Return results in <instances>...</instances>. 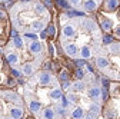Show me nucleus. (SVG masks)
I'll return each mask as SVG.
<instances>
[{
  "instance_id": "obj_6",
  "label": "nucleus",
  "mask_w": 120,
  "mask_h": 119,
  "mask_svg": "<svg viewBox=\"0 0 120 119\" xmlns=\"http://www.w3.org/2000/svg\"><path fill=\"white\" fill-rule=\"evenodd\" d=\"M93 66L107 80L120 82V40L104 43L93 59Z\"/></svg>"
},
{
  "instance_id": "obj_3",
  "label": "nucleus",
  "mask_w": 120,
  "mask_h": 119,
  "mask_svg": "<svg viewBox=\"0 0 120 119\" xmlns=\"http://www.w3.org/2000/svg\"><path fill=\"white\" fill-rule=\"evenodd\" d=\"M66 119H99L104 106V91L100 80L87 73L64 87Z\"/></svg>"
},
{
  "instance_id": "obj_7",
  "label": "nucleus",
  "mask_w": 120,
  "mask_h": 119,
  "mask_svg": "<svg viewBox=\"0 0 120 119\" xmlns=\"http://www.w3.org/2000/svg\"><path fill=\"white\" fill-rule=\"evenodd\" d=\"M27 112L23 96L13 89H0V119H23Z\"/></svg>"
},
{
  "instance_id": "obj_5",
  "label": "nucleus",
  "mask_w": 120,
  "mask_h": 119,
  "mask_svg": "<svg viewBox=\"0 0 120 119\" xmlns=\"http://www.w3.org/2000/svg\"><path fill=\"white\" fill-rule=\"evenodd\" d=\"M9 22L14 33L37 36L49 27L52 13L40 0H20L10 6Z\"/></svg>"
},
{
  "instance_id": "obj_2",
  "label": "nucleus",
  "mask_w": 120,
  "mask_h": 119,
  "mask_svg": "<svg viewBox=\"0 0 120 119\" xmlns=\"http://www.w3.org/2000/svg\"><path fill=\"white\" fill-rule=\"evenodd\" d=\"M57 44L71 60H93L104 44L103 27L93 16H71L60 26Z\"/></svg>"
},
{
  "instance_id": "obj_9",
  "label": "nucleus",
  "mask_w": 120,
  "mask_h": 119,
  "mask_svg": "<svg viewBox=\"0 0 120 119\" xmlns=\"http://www.w3.org/2000/svg\"><path fill=\"white\" fill-rule=\"evenodd\" d=\"M63 2L71 10H76L84 16H92L101 9L106 0H63Z\"/></svg>"
},
{
  "instance_id": "obj_1",
  "label": "nucleus",
  "mask_w": 120,
  "mask_h": 119,
  "mask_svg": "<svg viewBox=\"0 0 120 119\" xmlns=\"http://www.w3.org/2000/svg\"><path fill=\"white\" fill-rule=\"evenodd\" d=\"M22 96L34 119H66L64 87L52 70L40 69L26 79Z\"/></svg>"
},
{
  "instance_id": "obj_10",
  "label": "nucleus",
  "mask_w": 120,
  "mask_h": 119,
  "mask_svg": "<svg viewBox=\"0 0 120 119\" xmlns=\"http://www.w3.org/2000/svg\"><path fill=\"white\" fill-rule=\"evenodd\" d=\"M7 22H9V19H6L4 12L0 10V40L6 39V36H7V30H6V29H7Z\"/></svg>"
},
{
  "instance_id": "obj_8",
  "label": "nucleus",
  "mask_w": 120,
  "mask_h": 119,
  "mask_svg": "<svg viewBox=\"0 0 120 119\" xmlns=\"http://www.w3.org/2000/svg\"><path fill=\"white\" fill-rule=\"evenodd\" d=\"M101 115L104 119H120V82H112Z\"/></svg>"
},
{
  "instance_id": "obj_11",
  "label": "nucleus",
  "mask_w": 120,
  "mask_h": 119,
  "mask_svg": "<svg viewBox=\"0 0 120 119\" xmlns=\"http://www.w3.org/2000/svg\"><path fill=\"white\" fill-rule=\"evenodd\" d=\"M7 2H11V0H0V3H7Z\"/></svg>"
},
{
  "instance_id": "obj_4",
  "label": "nucleus",
  "mask_w": 120,
  "mask_h": 119,
  "mask_svg": "<svg viewBox=\"0 0 120 119\" xmlns=\"http://www.w3.org/2000/svg\"><path fill=\"white\" fill-rule=\"evenodd\" d=\"M3 56L19 78L29 79L47 60L49 49L43 39L14 33L3 46Z\"/></svg>"
}]
</instances>
